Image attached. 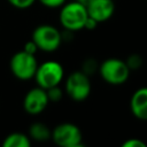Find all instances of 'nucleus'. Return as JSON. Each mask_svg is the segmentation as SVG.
<instances>
[{"label":"nucleus","mask_w":147,"mask_h":147,"mask_svg":"<svg viewBox=\"0 0 147 147\" xmlns=\"http://www.w3.org/2000/svg\"><path fill=\"white\" fill-rule=\"evenodd\" d=\"M59 21L64 30L77 32L84 29L85 22L88 17L86 6L77 0L65 2L60 7Z\"/></svg>","instance_id":"obj_1"},{"label":"nucleus","mask_w":147,"mask_h":147,"mask_svg":"<svg viewBox=\"0 0 147 147\" xmlns=\"http://www.w3.org/2000/svg\"><path fill=\"white\" fill-rule=\"evenodd\" d=\"M98 72L105 83L118 86L126 83V80L130 77L131 70L129 69L125 60L109 57L99 63Z\"/></svg>","instance_id":"obj_2"},{"label":"nucleus","mask_w":147,"mask_h":147,"mask_svg":"<svg viewBox=\"0 0 147 147\" xmlns=\"http://www.w3.org/2000/svg\"><path fill=\"white\" fill-rule=\"evenodd\" d=\"M31 40L37 45L39 51L52 53L59 49L62 41V33L52 24H40L32 31Z\"/></svg>","instance_id":"obj_3"},{"label":"nucleus","mask_w":147,"mask_h":147,"mask_svg":"<svg viewBox=\"0 0 147 147\" xmlns=\"http://www.w3.org/2000/svg\"><path fill=\"white\" fill-rule=\"evenodd\" d=\"M33 79L36 80L37 86L48 90L62 83L64 79V69L60 62L47 60L38 64Z\"/></svg>","instance_id":"obj_4"},{"label":"nucleus","mask_w":147,"mask_h":147,"mask_svg":"<svg viewBox=\"0 0 147 147\" xmlns=\"http://www.w3.org/2000/svg\"><path fill=\"white\" fill-rule=\"evenodd\" d=\"M64 93L76 102L86 100L92 91L90 76L84 74L82 70L72 71L64 80Z\"/></svg>","instance_id":"obj_5"},{"label":"nucleus","mask_w":147,"mask_h":147,"mask_svg":"<svg viewBox=\"0 0 147 147\" xmlns=\"http://www.w3.org/2000/svg\"><path fill=\"white\" fill-rule=\"evenodd\" d=\"M38 61L36 55L29 54L26 52L18 51L16 52L9 61V69L14 77L20 80H30L34 77Z\"/></svg>","instance_id":"obj_6"},{"label":"nucleus","mask_w":147,"mask_h":147,"mask_svg":"<svg viewBox=\"0 0 147 147\" xmlns=\"http://www.w3.org/2000/svg\"><path fill=\"white\" fill-rule=\"evenodd\" d=\"M51 139L60 147H82L83 146V133L74 123L64 122L57 124L52 130Z\"/></svg>","instance_id":"obj_7"},{"label":"nucleus","mask_w":147,"mask_h":147,"mask_svg":"<svg viewBox=\"0 0 147 147\" xmlns=\"http://www.w3.org/2000/svg\"><path fill=\"white\" fill-rule=\"evenodd\" d=\"M48 105L49 100L47 96V92L45 88L39 86L30 88L23 98V109L31 116L40 115L45 111Z\"/></svg>","instance_id":"obj_8"},{"label":"nucleus","mask_w":147,"mask_h":147,"mask_svg":"<svg viewBox=\"0 0 147 147\" xmlns=\"http://www.w3.org/2000/svg\"><path fill=\"white\" fill-rule=\"evenodd\" d=\"M87 15L98 23L110 20L115 13L114 0H92L86 5Z\"/></svg>","instance_id":"obj_9"},{"label":"nucleus","mask_w":147,"mask_h":147,"mask_svg":"<svg viewBox=\"0 0 147 147\" xmlns=\"http://www.w3.org/2000/svg\"><path fill=\"white\" fill-rule=\"evenodd\" d=\"M130 110L136 118L147 121V86L139 87L133 92L130 99Z\"/></svg>","instance_id":"obj_10"},{"label":"nucleus","mask_w":147,"mask_h":147,"mask_svg":"<svg viewBox=\"0 0 147 147\" xmlns=\"http://www.w3.org/2000/svg\"><path fill=\"white\" fill-rule=\"evenodd\" d=\"M31 141L37 142H45L51 139L52 130L42 122H34L29 126V133Z\"/></svg>","instance_id":"obj_11"},{"label":"nucleus","mask_w":147,"mask_h":147,"mask_svg":"<svg viewBox=\"0 0 147 147\" xmlns=\"http://www.w3.org/2000/svg\"><path fill=\"white\" fill-rule=\"evenodd\" d=\"M30 145V137L22 132H11L8 136H6L2 141L3 147H29Z\"/></svg>","instance_id":"obj_12"},{"label":"nucleus","mask_w":147,"mask_h":147,"mask_svg":"<svg viewBox=\"0 0 147 147\" xmlns=\"http://www.w3.org/2000/svg\"><path fill=\"white\" fill-rule=\"evenodd\" d=\"M98 69H99V62L95 60V59H93V57H87V59H85L84 61H83V63H82V68H80V70L84 72V74H86L87 76H92V75H94L96 71H98Z\"/></svg>","instance_id":"obj_13"},{"label":"nucleus","mask_w":147,"mask_h":147,"mask_svg":"<svg viewBox=\"0 0 147 147\" xmlns=\"http://www.w3.org/2000/svg\"><path fill=\"white\" fill-rule=\"evenodd\" d=\"M125 62H126L129 69L132 71V70H138V69H140V68L142 67V64H144V59H142V56H141L140 54L133 53V54H130V55L126 57Z\"/></svg>","instance_id":"obj_14"},{"label":"nucleus","mask_w":147,"mask_h":147,"mask_svg":"<svg viewBox=\"0 0 147 147\" xmlns=\"http://www.w3.org/2000/svg\"><path fill=\"white\" fill-rule=\"evenodd\" d=\"M46 92H47V96H48L49 102H53V103H56V102L61 101L62 98H63V94H64V90L61 88L60 85L53 86V87L46 90Z\"/></svg>","instance_id":"obj_15"},{"label":"nucleus","mask_w":147,"mask_h":147,"mask_svg":"<svg viewBox=\"0 0 147 147\" xmlns=\"http://www.w3.org/2000/svg\"><path fill=\"white\" fill-rule=\"evenodd\" d=\"M9 5L17 9H28L30 8L37 0H7Z\"/></svg>","instance_id":"obj_16"},{"label":"nucleus","mask_w":147,"mask_h":147,"mask_svg":"<svg viewBox=\"0 0 147 147\" xmlns=\"http://www.w3.org/2000/svg\"><path fill=\"white\" fill-rule=\"evenodd\" d=\"M123 147H146V142L139 138H129L122 144Z\"/></svg>","instance_id":"obj_17"},{"label":"nucleus","mask_w":147,"mask_h":147,"mask_svg":"<svg viewBox=\"0 0 147 147\" xmlns=\"http://www.w3.org/2000/svg\"><path fill=\"white\" fill-rule=\"evenodd\" d=\"M46 8H60L67 2V0H37Z\"/></svg>","instance_id":"obj_18"},{"label":"nucleus","mask_w":147,"mask_h":147,"mask_svg":"<svg viewBox=\"0 0 147 147\" xmlns=\"http://www.w3.org/2000/svg\"><path fill=\"white\" fill-rule=\"evenodd\" d=\"M23 51L26 52V53H29V54H33V55H36V53H37L39 49H38L37 45H36L32 40H29V41H26V42L24 44Z\"/></svg>","instance_id":"obj_19"},{"label":"nucleus","mask_w":147,"mask_h":147,"mask_svg":"<svg viewBox=\"0 0 147 147\" xmlns=\"http://www.w3.org/2000/svg\"><path fill=\"white\" fill-rule=\"evenodd\" d=\"M98 22L95 21V20H93V18H91L90 16L87 17V20H86V22H85V25H84V29H86V30H94L96 26H98Z\"/></svg>","instance_id":"obj_20"},{"label":"nucleus","mask_w":147,"mask_h":147,"mask_svg":"<svg viewBox=\"0 0 147 147\" xmlns=\"http://www.w3.org/2000/svg\"><path fill=\"white\" fill-rule=\"evenodd\" d=\"M77 1H78V2H80V3H83V5H85V6H86V5H87V3H88V2H91V1H92V0H77Z\"/></svg>","instance_id":"obj_21"}]
</instances>
